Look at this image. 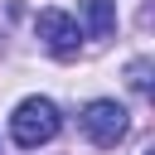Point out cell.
Segmentation results:
<instances>
[{"label":"cell","mask_w":155,"mask_h":155,"mask_svg":"<svg viewBox=\"0 0 155 155\" xmlns=\"http://www.w3.org/2000/svg\"><path fill=\"white\" fill-rule=\"evenodd\" d=\"M82 19L92 39H107L116 29V0H82Z\"/></svg>","instance_id":"obj_4"},{"label":"cell","mask_w":155,"mask_h":155,"mask_svg":"<svg viewBox=\"0 0 155 155\" xmlns=\"http://www.w3.org/2000/svg\"><path fill=\"white\" fill-rule=\"evenodd\" d=\"M58 126H63V116H58V107H53L48 97H24V102L15 107V116H10V136H15L19 150L48 145V140L58 136Z\"/></svg>","instance_id":"obj_1"},{"label":"cell","mask_w":155,"mask_h":155,"mask_svg":"<svg viewBox=\"0 0 155 155\" xmlns=\"http://www.w3.org/2000/svg\"><path fill=\"white\" fill-rule=\"evenodd\" d=\"M34 34L44 39V48L53 53V58H78V44H82V29H78V19L68 15V10H39V19H34Z\"/></svg>","instance_id":"obj_3"},{"label":"cell","mask_w":155,"mask_h":155,"mask_svg":"<svg viewBox=\"0 0 155 155\" xmlns=\"http://www.w3.org/2000/svg\"><path fill=\"white\" fill-rule=\"evenodd\" d=\"M78 121H82L87 140H92V145H102V150H111V145L126 136V126H131V121H126V107H121V102H107V97L87 102Z\"/></svg>","instance_id":"obj_2"},{"label":"cell","mask_w":155,"mask_h":155,"mask_svg":"<svg viewBox=\"0 0 155 155\" xmlns=\"http://www.w3.org/2000/svg\"><path fill=\"white\" fill-rule=\"evenodd\" d=\"M131 87L136 92H150V63H131Z\"/></svg>","instance_id":"obj_5"}]
</instances>
